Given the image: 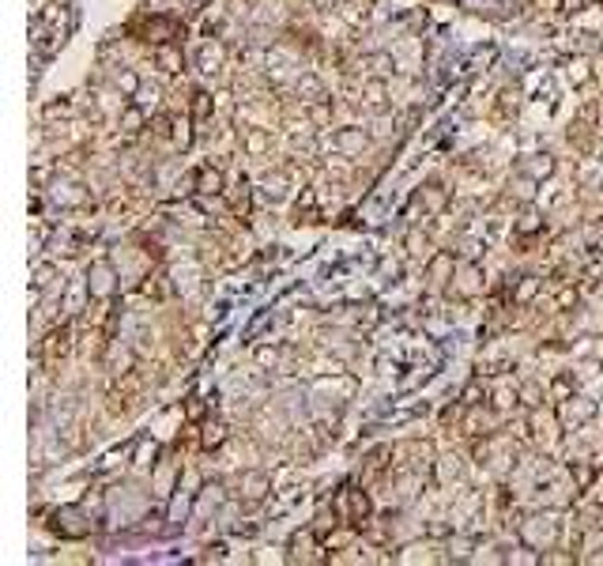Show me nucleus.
<instances>
[{"instance_id": "f257e3e1", "label": "nucleus", "mask_w": 603, "mask_h": 566, "mask_svg": "<svg viewBox=\"0 0 603 566\" xmlns=\"http://www.w3.org/2000/svg\"><path fill=\"white\" fill-rule=\"evenodd\" d=\"M53 521H57V532H61V536H72V540L91 532V525H75V521H80V510H75V506L57 510V514H53Z\"/></svg>"}, {"instance_id": "f03ea898", "label": "nucleus", "mask_w": 603, "mask_h": 566, "mask_svg": "<svg viewBox=\"0 0 603 566\" xmlns=\"http://www.w3.org/2000/svg\"><path fill=\"white\" fill-rule=\"evenodd\" d=\"M343 498L351 502V510H347V521H351V525H358V529H362V521L370 517V498L362 495V491H343Z\"/></svg>"}, {"instance_id": "7ed1b4c3", "label": "nucleus", "mask_w": 603, "mask_h": 566, "mask_svg": "<svg viewBox=\"0 0 603 566\" xmlns=\"http://www.w3.org/2000/svg\"><path fill=\"white\" fill-rule=\"evenodd\" d=\"M196 189L212 193V197H215V193H223V174H219V170H200V174H196Z\"/></svg>"}, {"instance_id": "20e7f679", "label": "nucleus", "mask_w": 603, "mask_h": 566, "mask_svg": "<svg viewBox=\"0 0 603 566\" xmlns=\"http://www.w3.org/2000/svg\"><path fill=\"white\" fill-rule=\"evenodd\" d=\"M336 144H339V151H358L366 144V133H362V128H343V133L336 136Z\"/></svg>"}, {"instance_id": "39448f33", "label": "nucleus", "mask_w": 603, "mask_h": 566, "mask_svg": "<svg viewBox=\"0 0 603 566\" xmlns=\"http://www.w3.org/2000/svg\"><path fill=\"white\" fill-rule=\"evenodd\" d=\"M264 491H268V480L260 472H249L245 476V498H249V502H257V498H264Z\"/></svg>"}, {"instance_id": "423d86ee", "label": "nucleus", "mask_w": 603, "mask_h": 566, "mask_svg": "<svg viewBox=\"0 0 603 566\" xmlns=\"http://www.w3.org/2000/svg\"><path fill=\"white\" fill-rule=\"evenodd\" d=\"M592 411H596V404H592V400H580L577 408H573V404L562 408V419H566V423H580V419H588Z\"/></svg>"}, {"instance_id": "0eeeda50", "label": "nucleus", "mask_w": 603, "mask_h": 566, "mask_svg": "<svg viewBox=\"0 0 603 566\" xmlns=\"http://www.w3.org/2000/svg\"><path fill=\"white\" fill-rule=\"evenodd\" d=\"M155 57H159V64H162L166 72H178V68H181V53H178V49H166V46H162Z\"/></svg>"}, {"instance_id": "6e6552de", "label": "nucleus", "mask_w": 603, "mask_h": 566, "mask_svg": "<svg viewBox=\"0 0 603 566\" xmlns=\"http://www.w3.org/2000/svg\"><path fill=\"white\" fill-rule=\"evenodd\" d=\"M207 114H212V99H207V91H196L193 95V117H196V121H204Z\"/></svg>"}, {"instance_id": "1a4fd4ad", "label": "nucleus", "mask_w": 603, "mask_h": 566, "mask_svg": "<svg viewBox=\"0 0 603 566\" xmlns=\"http://www.w3.org/2000/svg\"><path fill=\"white\" fill-rule=\"evenodd\" d=\"M366 102L370 106H385V83H366Z\"/></svg>"}, {"instance_id": "9d476101", "label": "nucleus", "mask_w": 603, "mask_h": 566, "mask_svg": "<svg viewBox=\"0 0 603 566\" xmlns=\"http://www.w3.org/2000/svg\"><path fill=\"white\" fill-rule=\"evenodd\" d=\"M535 287H540V279H535V276H528V279L520 283V291H517V302H528V299L535 295Z\"/></svg>"}, {"instance_id": "9b49d317", "label": "nucleus", "mask_w": 603, "mask_h": 566, "mask_svg": "<svg viewBox=\"0 0 603 566\" xmlns=\"http://www.w3.org/2000/svg\"><path fill=\"white\" fill-rule=\"evenodd\" d=\"M464 8H471V12H482V8H494L498 0H460Z\"/></svg>"}, {"instance_id": "f8f14e48", "label": "nucleus", "mask_w": 603, "mask_h": 566, "mask_svg": "<svg viewBox=\"0 0 603 566\" xmlns=\"http://www.w3.org/2000/svg\"><path fill=\"white\" fill-rule=\"evenodd\" d=\"M140 121H144V117H140V110H128V114H125V128H128V133H136Z\"/></svg>"}, {"instance_id": "ddd939ff", "label": "nucleus", "mask_w": 603, "mask_h": 566, "mask_svg": "<svg viewBox=\"0 0 603 566\" xmlns=\"http://www.w3.org/2000/svg\"><path fill=\"white\" fill-rule=\"evenodd\" d=\"M302 91H305V95H313V99H317V95H321V83H317L313 76H305V80H302Z\"/></svg>"}, {"instance_id": "4468645a", "label": "nucleus", "mask_w": 603, "mask_h": 566, "mask_svg": "<svg viewBox=\"0 0 603 566\" xmlns=\"http://www.w3.org/2000/svg\"><path fill=\"white\" fill-rule=\"evenodd\" d=\"M268 140H264V133H249V151H260Z\"/></svg>"}, {"instance_id": "2eb2a0df", "label": "nucleus", "mask_w": 603, "mask_h": 566, "mask_svg": "<svg viewBox=\"0 0 603 566\" xmlns=\"http://www.w3.org/2000/svg\"><path fill=\"white\" fill-rule=\"evenodd\" d=\"M219 442H223V430H219V427H212L204 434V445H219Z\"/></svg>"}, {"instance_id": "dca6fc26", "label": "nucleus", "mask_w": 603, "mask_h": 566, "mask_svg": "<svg viewBox=\"0 0 603 566\" xmlns=\"http://www.w3.org/2000/svg\"><path fill=\"white\" fill-rule=\"evenodd\" d=\"M204 416V404H200V400H193V404H189V419H200Z\"/></svg>"}]
</instances>
